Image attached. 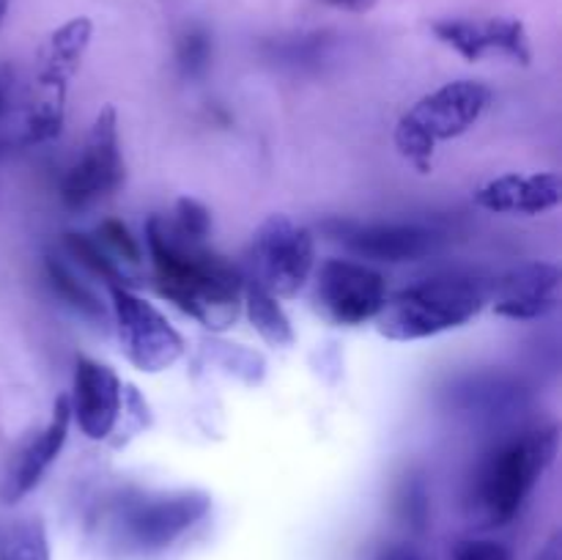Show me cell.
<instances>
[{"label":"cell","mask_w":562,"mask_h":560,"mask_svg":"<svg viewBox=\"0 0 562 560\" xmlns=\"http://www.w3.org/2000/svg\"><path fill=\"white\" fill-rule=\"evenodd\" d=\"M146 245L159 294L214 333H223L236 322L245 278L234 264L209 250L203 242L181 236L162 214L148 217Z\"/></svg>","instance_id":"obj_1"},{"label":"cell","mask_w":562,"mask_h":560,"mask_svg":"<svg viewBox=\"0 0 562 560\" xmlns=\"http://www.w3.org/2000/svg\"><path fill=\"white\" fill-rule=\"evenodd\" d=\"M492 283L477 275H434L390 296L376 316L387 340H423L464 327L486 307Z\"/></svg>","instance_id":"obj_2"},{"label":"cell","mask_w":562,"mask_h":560,"mask_svg":"<svg viewBox=\"0 0 562 560\" xmlns=\"http://www.w3.org/2000/svg\"><path fill=\"white\" fill-rule=\"evenodd\" d=\"M560 448V428L543 426L508 439L486 456L472 486V511L486 527L516 519L525 500L552 467Z\"/></svg>","instance_id":"obj_3"},{"label":"cell","mask_w":562,"mask_h":560,"mask_svg":"<svg viewBox=\"0 0 562 560\" xmlns=\"http://www.w3.org/2000/svg\"><path fill=\"white\" fill-rule=\"evenodd\" d=\"M492 102V88L477 80L445 82L401 115L395 146L415 168H431L439 143L464 135Z\"/></svg>","instance_id":"obj_4"},{"label":"cell","mask_w":562,"mask_h":560,"mask_svg":"<svg viewBox=\"0 0 562 560\" xmlns=\"http://www.w3.org/2000/svg\"><path fill=\"white\" fill-rule=\"evenodd\" d=\"M93 36V22L88 16H75L64 22L42 49V64L33 80L31 102H27V141L49 143L60 135L66 121V91L71 77L80 69Z\"/></svg>","instance_id":"obj_5"},{"label":"cell","mask_w":562,"mask_h":560,"mask_svg":"<svg viewBox=\"0 0 562 560\" xmlns=\"http://www.w3.org/2000/svg\"><path fill=\"white\" fill-rule=\"evenodd\" d=\"M313 258V234L289 214H269L252 236V280L278 300H289L305 289Z\"/></svg>","instance_id":"obj_6"},{"label":"cell","mask_w":562,"mask_h":560,"mask_svg":"<svg viewBox=\"0 0 562 560\" xmlns=\"http://www.w3.org/2000/svg\"><path fill=\"white\" fill-rule=\"evenodd\" d=\"M115 329L126 360L143 373L168 371L184 355V338L159 307L143 300L130 285H108Z\"/></svg>","instance_id":"obj_7"},{"label":"cell","mask_w":562,"mask_h":560,"mask_svg":"<svg viewBox=\"0 0 562 560\" xmlns=\"http://www.w3.org/2000/svg\"><path fill=\"white\" fill-rule=\"evenodd\" d=\"M212 511V497L198 489L146 494L124 505L121 536L137 552H162Z\"/></svg>","instance_id":"obj_8"},{"label":"cell","mask_w":562,"mask_h":560,"mask_svg":"<svg viewBox=\"0 0 562 560\" xmlns=\"http://www.w3.org/2000/svg\"><path fill=\"white\" fill-rule=\"evenodd\" d=\"M124 176L126 165L121 157L119 119H115L113 104H108L93 119L82 157L64 176L60 201L69 209H86L99 198L119 190L124 184Z\"/></svg>","instance_id":"obj_9"},{"label":"cell","mask_w":562,"mask_h":560,"mask_svg":"<svg viewBox=\"0 0 562 560\" xmlns=\"http://www.w3.org/2000/svg\"><path fill=\"white\" fill-rule=\"evenodd\" d=\"M316 302L324 318L340 327L373 322L387 302V280L368 264L329 258L316 280Z\"/></svg>","instance_id":"obj_10"},{"label":"cell","mask_w":562,"mask_h":560,"mask_svg":"<svg viewBox=\"0 0 562 560\" xmlns=\"http://www.w3.org/2000/svg\"><path fill=\"white\" fill-rule=\"evenodd\" d=\"M329 231L360 258L404 264L426 258L442 245V231L420 223H329Z\"/></svg>","instance_id":"obj_11"},{"label":"cell","mask_w":562,"mask_h":560,"mask_svg":"<svg viewBox=\"0 0 562 560\" xmlns=\"http://www.w3.org/2000/svg\"><path fill=\"white\" fill-rule=\"evenodd\" d=\"M121 401H124V384L119 373L93 357H77L75 382H71V417L80 432L93 443H102L115 432L121 421Z\"/></svg>","instance_id":"obj_12"},{"label":"cell","mask_w":562,"mask_h":560,"mask_svg":"<svg viewBox=\"0 0 562 560\" xmlns=\"http://www.w3.org/2000/svg\"><path fill=\"white\" fill-rule=\"evenodd\" d=\"M494 313L510 322H536L560 305V269L549 261H527L505 272L488 294Z\"/></svg>","instance_id":"obj_13"},{"label":"cell","mask_w":562,"mask_h":560,"mask_svg":"<svg viewBox=\"0 0 562 560\" xmlns=\"http://www.w3.org/2000/svg\"><path fill=\"white\" fill-rule=\"evenodd\" d=\"M431 31L467 60H481L488 53L508 55L516 64L532 58L525 25L516 20H439Z\"/></svg>","instance_id":"obj_14"},{"label":"cell","mask_w":562,"mask_h":560,"mask_svg":"<svg viewBox=\"0 0 562 560\" xmlns=\"http://www.w3.org/2000/svg\"><path fill=\"white\" fill-rule=\"evenodd\" d=\"M69 423H71V406L69 395H58L53 401V415H49L47 426L36 434L33 439H27L25 448L14 456L9 472H5L3 481V500L5 503H16L25 494H31L33 489L42 483L44 472L55 464V459L64 450L66 437H69Z\"/></svg>","instance_id":"obj_15"},{"label":"cell","mask_w":562,"mask_h":560,"mask_svg":"<svg viewBox=\"0 0 562 560\" xmlns=\"http://www.w3.org/2000/svg\"><path fill=\"white\" fill-rule=\"evenodd\" d=\"M558 173H505L475 192V203L494 214H543L560 203Z\"/></svg>","instance_id":"obj_16"},{"label":"cell","mask_w":562,"mask_h":560,"mask_svg":"<svg viewBox=\"0 0 562 560\" xmlns=\"http://www.w3.org/2000/svg\"><path fill=\"white\" fill-rule=\"evenodd\" d=\"M241 305H245L252 329H256L269 346H274V349H285V346L294 344L296 335H294V327H291L289 313L283 311L278 296L269 294L267 289H261L252 278H245Z\"/></svg>","instance_id":"obj_17"},{"label":"cell","mask_w":562,"mask_h":560,"mask_svg":"<svg viewBox=\"0 0 562 560\" xmlns=\"http://www.w3.org/2000/svg\"><path fill=\"white\" fill-rule=\"evenodd\" d=\"M44 272H47L53 291L66 302V305H71L80 316L91 318V322H104L108 311H104L102 300H99V296L93 294V291L88 289V285L82 283L58 256L44 258Z\"/></svg>","instance_id":"obj_18"},{"label":"cell","mask_w":562,"mask_h":560,"mask_svg":"<svg viewBox=\"0 0 562 560\" xmlns=\"http://www.w3.org/2000/svg\"><path fill=\"white\" fill-rule=\"evenodd\" d=\"M0 560H53L44 522L36 516L11 522L0 533Z\"/></svg>","instance_id":"obj_19"},{"label":"cell","mask_w":562,"mask_h":560,"mask_svg":"<svg viewBox=\"0 0 562 560\" xmlns=\"http://www.w3.org/2000/svg\"><path fill=\"white\" fill-rule=\"evenodd\" d=\"M333 38L327 33H302V36H285L267 42V58L291 69H313L327 58Z\"/></svg>","instance_id":"obj_20"},{"label":"cell","mask_w":562,"mask_h":560,"mask_svg":"<svg viewBox=\"0 0 562 560\" xmlns=\"http://www.w3.org/2000/svg\"><path fill=\"white\" fill-rule=\"evenodd\" d=\"M66 250L82 264L91 275H97L99 280H104L108 285H126V275L121 272L115 258H110V253L104 250L102 242L91 239L86 234H66Z\"/></svg>","instance_id":"obj_21"},{"label":"cell","mask_w":562,"mask_h":560,"mask_svg":"<svg viewBox=\"0 0 562 560\" xmlns=\"http://www.w3.org/2000/svg\"><path fill=\"white\" fill-rule=\"evenodd\" d=\"M176 66L184 80H198L212 66V36L203 27H187L176 44Z\"/></svg>","instance_id":"obj_22"},{"label":"cell","mask_w":562,"mask_h":560,"mask_svg":"<svg viewBox=\"0 0 562 560\" xmlns=\"http://www.w3.org/2000/svg\"><path fill=\"white\" fill-rule=\"evenodd\" d=\"M170 223H173V228L179 231L181 236H187V239L203 242L212 234V214H209V209L203 206L201 201H195V198H179Z\"/></svg>","instance_id":"obj_23"},{"label":"cell","mask_w":562,"mask_h":560,"mask_svg":"<svg viewBox=\"0 0 562 560\" xmlns=\"http://www.w3.org/2000/svg\"><path fill=\"white\" fill-rule=\"evenodd\" d=\"M97 234H99V242H102V247H108V253H113L115 258L130 264H140L143 258L140 245H137L132 231L126 228L121 220H104V223L97 228Z\"/></svg>","instance_id":"obj_24"},{"label":"cell","mask_w":562,"mask_h":560,"mask_svg":"<svg viewBox=\"0 0 562 560\" xmlns=\"http://www.w3.org/2000/svg\"><path fill=\"white\" fill-rule=\"evenodd\" d=\"M450 560H514V552L494 538H467L453 549Z\"/></svg>","instance_id":"obj_25"},{"label":"cell","mask_w":562,"mask_h":560,"mask_svg":"<svg viewBox=\"0 0 562 560\" xmlns=\"http://www.w3.org/2000/svg\"><path fill=\"white\" fill-rule=\"evenodd\" d=\"M401 508H404V516L409 525L415 527H423L426 525V492H423L420 483H409L404 492V497H401Z\"/></svg>","instance_id":"obj_26"},{"label":"cell","mask_w":562,"mask_h":560,"mask_svg":"<svg viewBox=\"0 0 562 560\" xmlns=\"http://www.w3.org/2000/svg\"><path fill=\"white\" fill-rule=\"evenodd\" d=\"M376 560H423V558L412 544L393 541V544H384V547L379 549Z\"/></svg>","instance_id":"obj_27"},{"label":"cell","mask_w":562,"mask_h":560,"mask_svg":"<svg viewBox=\"0 0 562 560\" xmlns=\"http://www.w3.org/2000/svg\"><path fill=\"white\" fill-rule=\"evenodd\" d=\"M327 5H335V9H344V11H355V14H366L376 5V0H324Z\"/></svg>","instance_id":"obj_28"},{"label":"cell","mask_w":562,"mask_h":560,"mask_svg":"<svg viewBox=\"0 0 562 560\" xmlns=\"http://www.w3.org/2000/svg\"><path fill=\"white\" fill-rule=\"evenodd\" d=\"M536 560H560V538L554 536L552 541H549L547 547L536 555Z\"/></svg>","instance_id":"obj_29"},{"label":"cell","mask_w":562,"mask_h":560,"mask_svg":"<svg viewBox=\"0 0 562 560\" xmlns=\"http://www.w3.org/2000/svg\"><path fill=\"white\" fill-rule=\"evenodd\" d=\"M5 99H9V71L0 69V115L5 110Z\"/></svg>","instance_id":"obj_30"},{"label":"cell","mask_w":562,"mask_h":560,"mask_svg":"<svg viewBox=\"0 0 562 560\" xmlns=\"http://www.w3.org/2000/svg\"><path fill=\"white\" fill-rule=\"evenodd\" d=\"M5 11H9V0H0V25H3L5 20Z\"/></svg>","instance_id":"obj_31"}]
</instances>
